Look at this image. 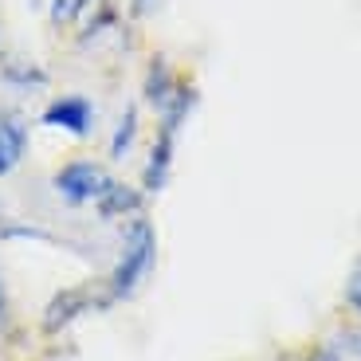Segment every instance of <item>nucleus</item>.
Segmentation results:
<instances>
[{"label": "nucleus", "mask_w": 361, "mask_h": 361, "mask_svg": "<svg viewBox=\"0 0 361 361\" xmlns=\"http://www.w3.org/2000/svg\"><path fill=\"white\" fill-rule=\"evenodd\" d=\"M154 271H157V228H154V220H149V212H142V216L118 224L114 263H110V271L99 279L102 290H106V298H110V307L130 302V298L149 283Z\"/></svg>", "instance_id": "1"}, {"label": "nucleus", "mask_w": 361, "mask_h": 361, "mask_svg": "<svg viewBox=\"0 0 361 361\" xmlns=\"http://www.w3.org/2000/svg\"><path fill=\"white\" fill-rule=\"evenodd\" d=\"M114 177L118 173L102 157H67L63 165L51 169V192L67 208H94Z\"/></svg>", "instance_id": "2"}, {"label": "nucleus", "mask_w": 361, "mask_h": 361, "mask_svg": "<svg viewBox=\"0 0 361 361\" xmlns=\"http://www.w3.org/2000/svg\"><path fill=\"white\" fill-rule=\"evenodd\" d=\"M102 310H114L110 307L102 283H82V287H63L55 290L51 302L44 307L39 314V334L44 338H59L63 330H71L75 322H82L87 314H102Z\"/></svg>", "instance_id": "3"}, {"label": "nucleus", "mask_w": 361, "mask_h": 361, "mask_svg": "<svg viewBox=\"0 0 361 361\" xmlns=\"http://www.w3.org/2000/svg\"><path fill=\"white\" fill-rule=\"evenodd\" d=\"M39 126L63 130L71 137H90L99 126V102L82 94V90H67V94H51L47 106L39 110Z\"/></svg>", "instance_id": "4"}, {"label": "nucleus", "mask_w": 361, "mask_h": 361, "mask_svg": "<svg viewBox=\"0 0 361 361\" xmlns=\"http://www.w3.org/2000/svg\"><path fill=\"white\" fill-rule=\"evenodd\" d=\"M185 79L189 75L180 71V67H173L169 55H149V63L142 71V106H149V114H157L185 87Z\"/></svg>", "instance_id": "5"}, {"label": "nucleus", "mask_w": 361, "mask_h": 361, "mask_svg": "<svg viewBox=\"0 0 361 361\" xmlns=\"http://www.w3.org/2000/svg\"><path fill=\"white\" fill-rule=\"evenodd\" d=\"M145 208H149V197L142 192V185H130V180L114 177L106 185V192L99 197V204H94V216L102 224H126V220L142 216Z\"/></svg>", "instance_id": "6"}, {"label": "nucleus", "mask_w": 361, "mask_h": 361, "mask_svg": "<svg viewBox=\"0 0 361 361\" xmlns=\"http://www.w3.org/2000/svg\"><path fill=\"white\" fill-rule=\"evenodd\" d=\"M27 142H32V122L27 114L12 106H0V180L24 165L27 157Z\"/></svg>", "instance_id": "7"}, {"label": "nucleus", "mask_w": 361, "mask_h": 361, "mask_svg": "<svg viewBox=\"0 0 361 361\" xmlns=\"http://www.w3.org/2000/svg\"><path fill=\"white\" fill-rule=\"evenodd\" d=\"M302 361H361V338L353 330V318H342L334 330H326L307 353Z\"/></svg>", "instance_id": "8"}, {"label": "nucleus", "mask_w": 361, "mask_h": 361, "mask_svg": "<svg viewBox=\"0 0 361 361\" xmlns=\"http://www.w3.org/2000/svg\"><path fill=\"white\" fill-rule=\"evenodd\" d=\"M0 82L8 90H20V94H32V90H47L51 87V75L36 63V59H27L20 51H4L0 47Z\"/></svg>", "instance_id": "9"}, {"label": "nucleus", "mask_w": 361, "mask_h": 361, "mask_svg": "<svg viewBox=\"0 0 361 361\" xmlns=\"http://www.w3.org/2000/svg\"><path fill=\"white\" fill-rule=\"evenodd\" d=\"M137 134H142V102H126L106 134V161H126L137 145Z\"/></svg>", "instance_id": "10"}, {"label": "nucleus", "mask_w": 361, "mask_h": 361, "mask_svg": "<svg viewBox=\"0 0 361 361\" xmlns=\"http://www.w3.org/2000/svg\"><path fill=\"white\" fill-rule=\"evenodd\" d=\"M90 4H94V0H47V27L63 36V32H71V27L87 16Z\"/></svg>", "instance_id": "11"}, {"label": "nucleus", "mask_w": 361, "mask_h": 361, "mask_svg": "<svg viewBox=\"0 0 361 361\" xmlns=\"http://www.w3.org/2000/svg\"><path fill=\"white\" fill-rule=\"evenodd\" d=\"M20 334V314H16V298H12V287L0 271V342H12Z\"/></svg>", "instance_id": "12"}, {"label": "nucleus", "mask_w": 361, "mask_h": 361, "mask_svg": "<svg viewBox=\"0 0 361 361\" xmlns=\"http://www.w3.org/2000/svg\"><path fill=\"white\" fill-rule=\"evenodd\" d=\"M342 307L350 310L353 318H361V252H357V259L350 263V271H345V283H342Z\"/></svg>", "instance_id": "13"}, {"label": "nucleus", "mask_w": 361, "mask_h": 361, "mask_svg": "<svg viewBox=\"0 0 361 361\" xmlns=\"http://www.w3.org/2000/svg\"><path fill=\"white\" fill-rule=\"evenodd\" d=\"M161 4H165V0H126V20H130V24H142V20L157 16Z\"/></svg>", "instance_id": "14"}, {"label": "nucleus", "mask_w": 361, "mask_h": 361, "mask_svg": "<svg viewBox=\"0 0 361 361\" xmlns=\"http://www.w3.org/2000/svg\"><path fill=\"white\" fill-rule=\"evenodd\" d=\"M353 318V314H350ZM353 330H357V338H361V318H353Z\"/></svg>", "instance_id": "15"}]
</instances>
